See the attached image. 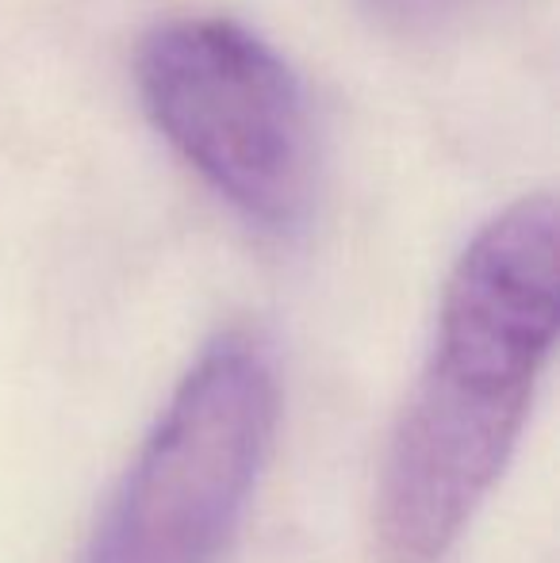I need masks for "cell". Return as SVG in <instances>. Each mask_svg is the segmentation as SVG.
Masks as SVG:
<instances>
[{"instance_id":"obj_1","label":"cell","mask_w":560,"mask_h":563,"mask_svg":"<svg viewBox=\"0 0 560 563\" xmlns=\"http://www.w3.org/2000/svg\"><path fill=\"white\" fill-rule=\"evenodd\" d=\"M557 338V208L523 196L472 234L441 291L430 361L388 441L376 541L433 563L507 467Z\"/></svg>"},{"instance_id":"obj_2","label":"cell","mask_w":560,"mask_h":563,"mask_svg":"<svg viewBox=\"0 0 560 563\" xmlns=\"http://www.w3.org/2000/svg\"><path fill=\"white\" fill-rule=\"evenodd\" d=\"M281 415L254 334L216 338L180 376L81 563H216L254 498Z\"/></svg>"},{"instance_id":"obj_3","label":"cell","mask_w":560,"mask_h":563,"mask_svg":"<svg viewBox=\"0 0 560 563\" xmlns=\"http://www.w3.org/2000/svg\"><path fill=\"white\" fill-rule=\"evenodd\" d=\"M139 97L169 146L250 227L288 234L315 185L307 100L288 62L223 15L165 20L135 54Z\"/></svg>"},{"instance_id":"obj_4","label":"cell","mask_w":560,"mask_h":563,"mask_svg":"<svg viewBox=\"0 0 560 563\" xmlns=\"http://www.w3.org/2000/svg\"><path fill=\"white\" fill-rule=\"evenodd\" d=\"M365 4L373 8V15L392 23V27L438 31L446 23H457L469 12H476L484 0H365Z\"/></svg>"}]
</instances>
